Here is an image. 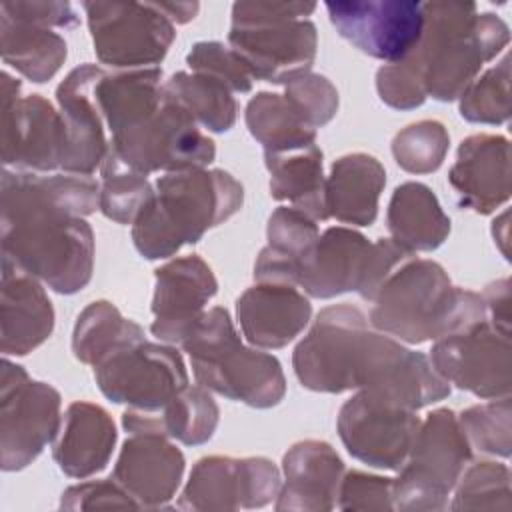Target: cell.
Here are the masks:
<instances>
[{"mask_svg":"<svg viewBox=\"0 0 512 512\" xmlns=\"http://www.w3.org/2000/svg\"><path fill=\"white\" fill-rule=\"evenodd\" d=\"M2 256L74 294L92 278L94 234L84 216L100 208V184L82 174L2 170Z\"/></svg>","mask_w":512,"mask_h":512,"instance_id":"obj_1","label":"cell"},{"mask_svg":"<svg viewBox=\"0 0 512 512\" xmlns=\"http://www.w3.org/2000/svg\"><path fill=\"white\" fill-rule=\"evenodd\" d=\"M422 14L418 44L396 64L424 96L440 102L456 100L484 62L506 48L510 30L500 16L478 12L474 2H426Z\"/></svg>","mask_w":512,"mask_h":512,"instance_id":"obj_2","label":"cell"},{"mask_svg":"<svg viewBox=\"0 0 512 512\" xmlns=\"http://www.w3.org/2000/svg\"><path fill=\"white\" fill-rule=\"evenodd\" d=\"M242 200V184L224 170L166 172L132 224L134 246L148 260L168 258L234 216Z\"/></svg>","mask_w":512,"mask_h":512,"instance_id":"obj_3","label":"cell"},{"mask_svg":"<svg viewBox=\"0 0 512 512\" xmlns=\"http://www.w3.org/2000/svg\"><path fill=\"white\" fill-rule=\"evenodd\" d=\"M372 302V326L410 344L438 340L488 320L480 294L454 286L438 262L422 258L400 266Z\"/></svg>","mask_w":512,"mask_h":512,"instance_id":"obj_4","label":"cell"},{"mask_svg":"<svg viewBox=\"0 0 512 512\" xmlns=\"http://www.w3.org/2000/svg\"><path fill=\"white\" fill-rule=\"evenodd\" d=\"M190 356L194 378L206 390L252 408H272L286 394L280 362L246 348L222 306L204 310L180 342Z\"/></svg>","mask_w":512,"mask_h":512,"instance_id":"obj_5","label":"cell"},{"mask_svg":"<svg viewBox=\"0 0 512 512\" xmlns=\"http://www.w3.org/2000/svg\"><path fill=\"white\" fill-rule=\"evenodd\" d=\"M472 448L448 408H438L420 422L410 454L392 478V502L398 510H444L448 492L464 472Z\"/></svg>","mask_w":512,"mask_h":512,"instance_id":"obj_6","label":"cell"},{"mask_svg":"<svg viewBox=\"0 0 512 512\" xmlns=\"http://www.w3.org/2000/svg\"><path fill=\"white\" fill-rule=\"evenodd\" d=\"M110 150L128 168L144 176L158 170L204 168L216 156L214 142L200 132L198 122L166 92L154 112L112 134Z\"/></svg>","mask_w":512,"mask_h":512,"instance_id":"obj_7","label":"cell"},{"mask_svg":"<svg viewBox=\"0 0 512 512\" xmlns=\"http://www.w3.org/2000/svg\"><path fill=\"white\" fill-rule=\"evenodd\" d=\"M60 394L46 382L2 360L0 368V450L2 470H22L58 436Z\"/></svg>","mask_w":512,"mask_h":512,"instance_id":"obj_8","label":"cell"},{"mask_svg":"<svg viewBox=\"0 0 512 512\" xmlns=\"http://www.w3.org/2000/svg\"><path fill=\"white\" fill-rule=\"evenodd\" d=\"M368 330V320L356 306L324 308L292 356L300 384L308 390L330 394L354 390Z\"/></svg>","mask_w":512,"mask_h":512,"instance_id":"obj_9","label":"cell"},{"mask_svg":"<svg viewBox=\"0 0 512 512\" xmlns=\"http://www.w3.org/2000/svg\"><path fill=\"white\" fill-rule=\"evenodd\" d=\"M82 8L98 60L114 68L158 64L176 38L156 2H84Z\"/></svg>","mask_w":512,"mask_h":512,"instance_id":"obj_10","label":"cell"},{"mask_svg":"<svg viewBox=\"0 0 512 512\" xmlns=\"http://www.w3.org/2000/svg\"><path fill=\"white\" fill-rule=\"evenodd\" d=\"M0 146L4 168L50 172L62 168L66 150L64 120L40 94L20 96V82L2 72Z\"/></svg>","mask_w":512,"mask_h":512,"instance_id":"obj_11","label":"cell"},{"mask_svg":"<svg viewBox=\"0 0 512 512\" xmlns=\"http://www.w3.org/2000/svg\"><path fill=\"white\" fill-rule=\"evenodd\" d=\"M356 388L414 412L450 394V384L434 370L428 356L374 330H368L364 340Z\"/></svg>","mask_w":512,"mask_h":512,"instance_id":"obj_12","label":"cell"},{"mask_svg":"<svg viewBox=\"0 0 512 512\" xmlns=\"http://www.w3.org/2000/svg\"><path fill=\"white\" fill-rule=\"evenodd\" d=\"M428 360L448 384H456L478 398L510 396V334L500 332L488 320L438 338Z\"/></svg>","mask_w":512,"mask_h":512,"instance_id":"obj_13","label":"cell"},{"mask_svg":"<svg viewBox=\"0 0 512 512\" xmlns=\"http://www.w3.org/2000/svg\"><path fill=\"white\" fill-rule=\"evenodd\" d=\"M94 378L108 400L144 410L164 406L188 386L180 352L172 346L146 340L94 366Z\"/></svg>","mask_w":512,"mask_h":512,"instance_id":"obj_14","label":"cell"},{"mask_svg":"<svg viewBox=\"0 0 512 512\" xmlns=\"http://www.w3.org/2000/svg\"><path fill=\"white\" fill-rule=\"evenodd\" d=\"M326 10L344 40L388 64L406 58L424 28L422 2L412 0H338Z\"/></svg>","mask_w":512,"mask_h":512,"instance_id":"obj_15","label":"cell"},{"mask_svg":"<svg viewBox=\"0 0 512 512\" xmlns=\"http://www.w3.org/2000/svg\"><path fill=\"white\" fill-rule=\"evenodd\" d=\"M420 428L414 410H406L374 398L354 394L338 414V434L348 454L374 468L400 470L410 454Z\"/></svg>","mask_w":512,"mask_h":512,"instance_id":"obj_16","label":"cell"},{"mask_svg":"<svg viewBox=\"0 0 512 512\" xmlns=\"http://www.w3.org/2000/svg\"><path fill=\"white\" fill-rule=\"evenodd\" d=\"M228 44L246 64L252 78L288 84L310 72L318 34L316 26L306 18L232 22Z\"/></svg>","mask_w":512,"mask_h":512,"instance_id":"obj_17","label":"cell"},{"mask_svg":"<svg viewBox=\"0 0 512 512\" xmlns=\"http://www.w3.org/2000/svg\"><path fill=\"white\" fill-rule=\"evenodd\" d=\"M280 486V472L266 458L206 456L194 464L178 508H260L278 496Z\"/></svg>","mask_w":512,"mask_h":512,"instance_id":"obj_18","label":"cell"},{"mask_svg":"<svg viewBox=\"0 0 512 512\" xmlns=\"http://www.w3.org/2000/svg\"><path fill=\"white\" fill-rule=\"evenodd\" d=\"M106 72L94 64H82L68 72L56 88V100L64 120L66 150L62 170L90 176L102 166L110 142L104 136V116L96 102V86Z\"/></svg>","mask_w":512,"mask_h":512,"instance_id":"obj_19","label":"cell"},{"mask_svg":"<svg viewBox=\"0 0 512 512\" xmlns=\"http://www.w3.org/2000/svg\"><path fill=\"white\" fill-rule=\"evenodd\" d=\"M216 290L214 272L196 254L160 266L152 298V334L162 342L180 344Z\"/></svg>","mask_w":512,"mask_h":512,"instance_id":"obj_20","label":"cell"},{"mask_svg":"<svg viewBox=\"0 0 512 512\" xmlns=\"http://www.w3.org/2000/svg\"><path fill=\"white\" fill-rule=\"evenodd\" d=\"M184 474V454L160 434H130L112 470L138 508H162L176 494Z\"/></svg>","mask_w":512,"mask_h":512,"instance_id":"obj_21","label":"cell"},{"mask_svg":"<svg viewBox=\"0 0 512 512\" xmlns=\"http://www.w3.org/2000/svg\"><path fill=\"white\" fill-rule=\"evenodd\" d=\"M448 182L458 204L490 214L510 198V144L498 134H474L460 142Z\"/></svg>","mask_w":512,"mask_h":512,"instance_id":"obj_22","label":"cell"},{"mask_svg":"<svg viewBox=\"0 0 512 512\" xmlns=\"http://www.w3.org/2000/svg\"><path fill=\"white\" fill-rule=\"evenodd\" d=\"M54 330V308L40 280L2 256L0 348L4 356H24Z\"/></svg>","mask_w":512,"mask_h":512,"instance_id":"obj_23","label":"cell"},{"mask_svg":"<svg viewBox=\"0 0 512 512\" xmlns=\"http://www.w3.org/2000/svg\"><path fill=\"white\" fill-rule=\"evenodd\" d=\"M236 316L252 346L274 350L292 342L306 328L312 306L298 286L258 282L238 298Z\"/></svg>","mask_w":512,"mask_h":512,"instance_id":"obj_24","label":"cell"},{"mask_svg":"<svg viewBox=\"0 0 512 512\" xmlns=\"http://www.w3.org/2000/svg\"><path fill=\"white\" fill-rule=\"evenodd\" d=\"M286 484L280 486L276 510H332L336 506L344 462L328 442L304 440L282 460Z\"/></svg>","mask_w":512,"mask_h":512,"instance_id":"obj_25","label":"cell"},{"mask_svg":"<svg viewBox=\"0 0 512 512\" xmlns=\"http://www.w3.org/2000/svg\"><path fill=\"white\" fill-rule=\"evenodd\" d=\"M116 436V426L102 406L72 402L62 418L52 456L64 474L88 478L108 464Z\"/></svg>","mask_w":512,"mask_h":512,"instance_id":"obj_26","label":"cell"},{"mask_svg":"<svg viewBox=\"0 0 512 512\" xmlns=\"http://www.w3.org/2000/svg\"><path fill=\"white\" fill-rule=\"evenodd\" d=\"M370 242L352 228L332 226L316 242L296 286L312 298H334L358 290Z\"/></svg>","mask_w":512,"mask_h":512,"instance_id":"obj_27","label":"cell"},{"mask_svg":"<svg viewBox=\"0 0 512 512\" xmlns=\"http://www.w3.org/2000/svg\"><path fill=\"white\" fill-rule=\"evenodd\" d=\"M218 414V406L204 386H184L160 408H128L122 414V426L130 434H160L196 446L212 438Z\"/></svg>","mask_w":512,"mask_h":512,"instance_id":"obj_28","label":"cell"},{"mask_svg":"<svg viewBox=\"0 0 512 512\" xmlns=\"http://www.w3.org/2000/svg\"><path fill=\"white\" fill-rule=\"evenodd\" d=\"M386 184L384 166L370 154L354 152L338 158L326 180V212L342 224L370 226L378 214V198Z\"/></svg>","mask_w":512,"mask_h":512,"instance_id":"obj_29","label":"cell"},{"mask_svg":"<svg viewBox=\"0 0 512 512\" xmlns=\"http://www.w3.org/2000/svg\"><path fill=\"white\" fill-rule=\"evenodd\" d=\"M266 234L268 246L256 258L254 278L296 286L298 274L320 238L316 222L292 206H280L268 218Z\"/></svg>","mask_w":512,"mask_h":512,"instance_id":"obj_30","label":"cell"},{"mask_svg":"<svg viewBox=\"0 0 512 512\" xmlns=\"http://www.w3.org/2000/svg\"><path fill=\"white\" fill-rule=\"evenodd\" d=\"M264 164L270 172V194L274 200H288L292 208L304 212L314 222L328 218L322 150L316 142L280 152H264Z\"/></svg>","mask_w":512,"mask_h":512,"instance_id":"obj_31","label":"cell"},{"mask_svg":"<svg viewBox=\"0 0 512 512\" xmlns=\"http://www.w3.org/2000/svg\"><path fill=\"white\" fill-rule=\"evenodd\" d=\"M386 224L392 240L410 252L436 250L450 234V218L420 182H404L392 192Z\"/></svg>","mask_w":512,"mask_h":512,"instance_id":"obj_32","label":"cell"},{"mask_svg":"<svg viewBox=\"0 0 512 512\" xmlns=\"http://www.w3.org/2000/svg\"><path fill=\"white\" fill-rule=\"evenodd\" d=\"M160 68L104 74L96 86V102L110 134L128 128L154 112L164 100Z\"/></svg>","mask_w":512,"mask_h":512,"instance_id":"obj_33","label":"cell"},{"mask_svg":"<svg viewBox=\"0 0 512 512\" xmlns=\"http://www.w3.org/2000/svg\"><path fill=\"white\" fill-rule=\"evenodd\" d=\"M0 52L4 64L36 84L50 80L68 54L66 40L60 34L6 14L0 18Z\"/></svg>","mask_w":512,"mask_h":512,"instance_id":"obj_34","label":"cell"},{"mask_svg":"<svg viewBox=\"0 0 512 512\" xmlns=\"http://www.w3.org/2000/svg\"><path fill=\"white\" fill-rule=\"evenodd\" d=\"M144 340L142 326L124 318L112 302L96 300L78 314L72 352L80 362L98 366L112 354Z\"/></svg>","mask_w":512,"mask_h":512,"instance_id":"obj_35","label":"cell"},{"mask_svg":"<svg viewBox=\"0 0 512 512\" xmlns=\"http://www.w3.org/2000/svg\"><path fill=\"white\" fill-rule=\"evenodd\" d=\"M246 126L264 146V152H280L316 142V130L284 94L258 92L246 106Z\"/></svg>","mask_w":512,"mask_h":512,"instance_id":"obj_36","label":"cell"},{"mask_svg":"<svg viewBox=\"0 0 512 512\" xmlns=\"http://www.w3.org/2000/svg\"><path fill=\"white\" fill-rule=\"evenodd\" d=\"M164 92L212 132H226L236 122L238 106L232 92L210 76L176 72L164 82Z\"/></svg>","mask_w":512,"mask_h":512,"instance_id":"obj_37","label":"cell"},{"mask_svg":"<svg viewBox=\"0 0 512 512\" xmlns=\"http://www.w3.org/2000/svg\"><path fill=\"white\" fill-rule=\"evenodd\" d=\"M100 210L118 224H134L142 208L154 196L144 174L128 168L110 148L100 166Z\"/></svg>","mask_w":512,"mask_h":512,"instance_id":"obj_38","label":"cell"},{"mask_svg":"<svg viewBox=\"0 0 512 512\" xmlns=\"http://www.w3.org/2000/svg\"><path fill=\"white\" fill-rule=\"evenodd\" d=\"M452 510H510V470L506 464L478 460L456 482Z\"/></svg>","mask_w":512,"mask_h":512,"instance_id":"obj_39","label":"cell"},{"mask_svg":"<svg viewBox=\"0 0 512 512\" xmlns=\"http://www.w3.org/2000/svg\"><path fill=\"white\" fill-rule=\"evenodd\" d=\"M460 114L476 124H502L510 116V56L474 78L460 94Z\"/></svg>","mask_w":512,"mask_h":512,"instance_id":"obj_40","label":"cell"},{"mask_svg":"<svg viewBox=\"0 0 512 512\" xmlns=\"http://www.w3.org/2000/svg\"><path fill=\"white\" fill-rule=\"evenodd\" d=\"M450 136L444 124L420 120L400 130L392 140L396 164L410 174H428L440 168L448 152Z\"/></svg>","mask_w":512,"mask_h":512,"instance_id":"obj_41","label":"cell"},{"mask_svg":"<svg viewBox=\"0 0 512 512\" xmlns=\"http://www.w3.org/2000/svg\"><path fill=\"white\" fill-rule=\"evenodd\" d=\"M458 424L470 448L492 456H510V396L466 408L458 416Z\"/></svg>","mask_w":512,"mask_h":512,"instance_id":"obj_42","label":"cell"},{"mask_svg":"<svg viewBox=\"0 0 512 512\" xmlns=\"http://www.w3.org/2000/svg\"><path fill=\"white\" fill-rule=\"evenodd\" d=\"M186 64L192 72L222 82L230 92H248L254 82L240 56L216 40L196 42L186 56Z\"/></svg>","mask_w":512,"mask_h":512,"instance_id":"obj_43","label":"cell"},{"mask_svg":"<svg viewBox=\"0 0 512 512\" xmlns=\"http://www.w3.org/2000/svg\"><path fill=\"white\" fill-rule=\"evenodd\" d=\"M284 96L314 130L328 124L338 110V92L334 84L326 76L314 72H306L290 80Z\"/></svg>","mask_w":512,"mask_h":512,"instance_id":"obj_44","label":"cell"},{"mask_svg":"<svg viewBox=\"0 0 512 512\" xmlns=\"http://www.w3.org/2000/svg\"><path fill=\"white\" fill-rule=\"evenodd\" d=\"M410 258H414V252L402 248L392 238H378L376 242H370L366 260H364L362 278L356 292L364 300L372 302L380 292V288L384 286V282Z\"/></svg>","mask_w":512,"mask_h":512,"instance_id":"obj_45","label":"cell"},{"mask_svg":"<svg viewBox=\"0 0 512 512\" xmlns=\"http://www.w3.org/2000/svg\"><path fill=\"white\" fill-rule=\"evenodd\" d=\"M342 510H392V478L352 470L344 474L338 490Z\"/></svg>","mask_w":512,"mask_h":512,"instance_id":"obj_46","label":"cell"},{"mask_svg":"<svg viewBox=\"0 0 512 512\" xmlns=\"http://www.w3.org/2000/svg\"><path fill=\"white\" fill-rule=\"evenodd\" d=\"M60 508L66 510H92V508H138L126 490L110 480H92L70 486L62 494Z\"/></svg>","mask_w":512,"mask_h":512,"instance_id":"obj_47","label":"cell"},{"mask_svg":"<svg viewBox=\"0 0 512 512\" xmlns=\"http://www.w3.org/2000/svg\"><path fill=\"white\" fill-rule=\"evenodd\" d=\"M0 14L44 28H74L78 24V14L68 2H2Z\"/></svg>","mask_w":512,"mask_h":512,"instance_id":"obj_48","label":"cell"},{"mask_svg":"<svg viewBox=\"0 0 512 512\" xmlns=\"http://www.w3.org/2000/svg\"><path fill=\"white\" fill-rule=\"evenodd\" d=\"M316 10L314 2H234L232 22L300 20Z\"/></svg>","mask_w":512,"mask_h":512,"instance_id":"obj_49","label":"cell"},{"mask_svg":"<svg viewBox=\"0 0 512 512\" xmlns=\"http://www.w3.org/2000/svg\"><path fill=\"white\" fill-rule=\"evenodd\" d=\"M488 322L500 332L510 334V280L502 278L486 286L482 294Z\"/></svg>","mask_w":512,"mask_h":512,"instance_id":"obj_50","label":"cell"},{"mask_svg":"<svg viewBox=\"0 0 512 512\" xmlns=\"http://www.w3.org/2000/svg\"><path fill=\"white\" fill-rule=\"evenodd\" d=\"M158 8L170 18L172 24H186L196 14L200 4L198 2H156Z\"/></svg>","mask_w":512,"mask_h":512,"instance_id":"obj_51","label":"cell"}]
</instances>
